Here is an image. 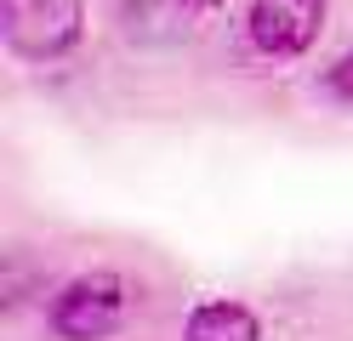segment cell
<instances>
[{"instance_id": "6da1fadb", "label": "cell", "mask_w": 353, "mask_h": 341, "mask_svg": "<svg viewBox=\"0 0 353 341\" xmlns=\"http://www.w3.org/2000/svg\"><path fill=\"white\" fill-rule=\"evenodd\" d=\"M80 0H0V34L23 63H57L80 45Z\"/></svg>"}, {"instance_id": "7a4b0ae2", "label": "cell", "mask_w": 353, "mask_h": 341, "mask_svg": "<svg viewBox=\"0 0 353 341\" xmlns=\"http://www.w3.org/2000/svg\"><path fill=\"white\" fill-rule=\"evenodd\" d=\"M131 313V285L120 279V273H80V279H69L57 290L52 302V330L63 341H103L114 335L125 324Z\"/></svg>"}, {"instance_id": "3957f363", "label": "cell", "mask_w": 353, "mask_h": 341, "mask_svg": "<svg viewBox=\"0 0 353 341\" xmlns=\"http://www.w3.org/2000/svg\"><path fill=\"white\" fill-rule=\"evenodd\" d=\"M245 29L262 57H302L325 29V0H251Z\"/></svg>"}, {"instance_id": "277c9868", "label": "cell", "mask_w": 353, "mask_h": 341, "mask_svg": "<svg viewBox=\"0 0 353 341\" xmlns=\"http://www.w3.org/2000/svg\"><path fill=\"white\" fill-rule=\"evenodd\" d=\"M188 341H262V324L245 302H200L188 313Z\"/></svg>"}, {"instance_id": "5b68a950", "label": "cell", "mask_w": 353, "mask_h": 341, "mask_svg": "<svg viewBox=\"0 0 353 341\" xmlns=\"http://www.w3.org/2000/svg\"><path fill=\"white\" fill-rule=\"evenodd\" d=\"M325 91H330L336 103H353V45H347V52L325 68Z\"/></svg>"}, {"instance_id": "8992f818", "label": "cell", "mask_w": 353, "mask_h": 341, "mask_svg": "<svg viewBox=\"0 0 353 341\" xmlns=\"http://www.w3.org/2000/svg\"><path fill=\"white\" fill-rule=\"evenodd\" d=\"M183 6H188V12H216L223 0H183Z\"/></svg>"}]
</instances>
